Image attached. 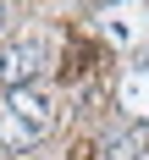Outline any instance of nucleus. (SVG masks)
<instances>
[{"label": "nucleus", "instance_id": "f257e3e1", "mask_svg": "<svg viewBox=\"0 0 149 160\" xmlns=\"http://www.w3.org/2000/svg\"><path fill=\"white\" fill-rule=\"evenodd\" d=\"M50 132V99L39 88H11L0 105V144L6 149H33Z\"/></svg>", "mask_w": 149, "mask_h": 160}, {"label": "nucleus", "instance_id": "f03ea898", "mask_svg": "<svg viewBox=\"0 0 149 160\" xmlns=\"http://www.w3.org/2000/svg\"><path fill=\"white\" fill-rule=\"evenodd\" d=\"M39 66H44V39H22L17 50H6V61H0V78L11 83V88H22V83H28Z\"/></svg>", "mask_w": 149, "mask_h": 160}, {"label": "nucleus", "instance_id": "7ed1b4c3", "mask_svg": "<svg viewBox=\"0 0 149 160\" xmlns=\"http://www.w3.org/2000/svg\"><path fill=\"white\" fill-rule=\"evenodd\" d=\"M116 105L127 111V122H132V127H138V122H149V66H132L127 78H122Z\"/></svg>", "mask_w": 149, "mask_h": 160}, {"label": "nucleus", "instance_id": "20e7f679", "mask_svg": "<svg viewBox=\"0 0 149 160\" xmlns=\"http://www.w3.org/2000/svg\"><path fill=\"white\" fill-rule=\"evenodd\" d=\"M105 160H138V127H111L105 132Z\"/></svg>", "mask_w": 149, "mask_h": 160}, {"label": "nucleus", "instance_id": "39448f33", "mask_svg": "<svg viewBox=\"0 0 149 160\" xmlns=\"http://www.w3.org/2000/svg\"><path fill=\"white\" fill-rule=\"evenodd\" d=\"M0 17H6V11H0Z\"/></svg>", "mask_w": 149, "mask_h": 160}]
</instances>
